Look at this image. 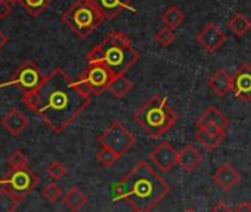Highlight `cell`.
Segmentation results:
<instances>
[{
  "label": "cell",
  "instance_id": "obj_1",
  "mask_svg": "<svg viewBox=\"0 0 251 212\" xmlns=\"http://www.w3.org/2000/svg\"><path fill=\"white\" fill-rule=\"evenodd\" d=\"M92 102V93L61 67L45 76L39 88L36 115L55 132L62 134Z\"/></svg>",
  "mask_w": 251,
  "mask_h": 212
},
{
  "label": "cell",
  "instance_id": "obj_2",
  "mask_svg": "<svg viewBox=\"0 0 251 212\" xmlns=\"http://www.w3.org/2000/svg\"><path fill=\"white\" fill-rule=\"evenodd\" d=\"M114 193L115 200H126L135 212H151L172 193V187L148 162L141 160L114 185Z\"/></svg>",
  "mask_w": 251,
  "mask_h": 212
},
{
  "label": "cell",
  "instance_id": "obj_3",
  "mask_svg": "<svg viewBox=\"0 0 251 212\" xmlns=\"http://www.w3.org/2000/svg\"><path fill=\"white\" fill-rule=\"evenodd\" d=\"M87 60L89 64L102 62L115 76H121L139 61V54L132 46V40L127 34L121 31H111L87 54Z\"/></svg>",
  "mask_w": 251,
  "mask_h": 212
},
{
  "label": "cell",
  "instance_id": "obj_4",
  "mask_svg": "<svg viewBox=\"0 0 251 212\" xmlns=\"http://www.w3.org/2000/svg\"><path fill=\"white\" fill-rule=\"evenodd\" d=\"M133 118L135 122L152 138L166 135L179 119L169 105V98L160 95H152Z\"/></svg>",
  "mask_w": 251,
  "mask_h": 212
},
{
  "label": "cell",
  "instance_id": "obj_5",
  "mask_svg": "<svg viewBox=\"0 0 251 212\" xmlns=\"http://www.w3.org/2000/svg\"><path fill=\"white\" fill-rule=\"evenodd\" d=\"M102 21L103 17L90 0H77L62 15V23L81 40L87 39Z\"/></svg>",
  "mask_w": 251,
  "mask_h": 212
},
{
  "label": "cell",
  "instance_id": "obj_6",
  "mask_svg": "<svg viewBox=\"0 0 251 212\" xmlns=\"http://www.w3.org/2000/svg\"><path fill=\"white\" fill-rule=\"evenodd\" d=\"M98 143L100 147H106L123 157L129 150H132V147H135L138 138L123 123L114 122L98 137Z\"/></svg>",
  "mask_w": 251,
  "mask_h": 212
},
{
  "label": "cell",
  "instance_id": "obj_7",
  "mask_svg": "<svg viewBox=\"0 0 251 212\" xmlns=\"http://www.w3.org/2000/svg\"><path fill=\"white\" fill-rule=\"evenodd\" d=\"M115 74L102 62L89 64V67L84 68V71L80 73L77 82L89 91L92 95L100 96L105 91L109 89V85Z\"/></svg>",
  "mask_w": 251,
  "mask_h": 212
},
{
  "label": "cell",
  "instance_id": "obj_8",
  "mask_svg": "<svg viewBox=\"0 0 251 212\" xmlns=\"http://www.w3.org/2000/svg\"><path fill=\"white\" fill-rule=\"evenodd\" d=\"M39 184V178L30 169L12 171L3 180H0V185L15 194L20 200H24Z\"/></svg>",
  "mask_w": 251,
  "mask_h": 212
},
{
  "label": "cell",
  "instance_id": "obj_9",
  "mask_svg": "<svg viewBox=\"0 0 251 212\" xmlns=\"http://www.w3.org/2000/svg\"><path fill=\"white\" fill-rule=\"evenodd\" d=\"M45 76L42 73V70L33 62V61H25L12 76V79L9 82H5L3 85H0V88L3 86H20L24 93L25 92H31L40 88V85L43 83Z\"/></svg>",
  "mask_w": 251,
  "mask_h": 212
},
{
  "label": "cell",
  "instance_id": "obj_10",
  "mask_svg": "<svg viewBox=\"0 0 251 212\" xmlns=\"http://www.w3.org/2000/svg\"><path fill=\"white\" fill-rule=\"evenodd\" d=\"M177 157H179V151H176V149L167 141L161 143L150 154V160L152 162V165L157 166L164 174L173 171V168L177 165Z\"/></svg>",
  "mask_w": 251,
  "mask_h": 212
},
{
  "label": "cell",
  "instance_id": "obj_11",
  "mask_svg": "<svg viewBox=\"0 0 251 212\" xmlns=\"http://www.w3.org/2000/svg\"><path fill=\"white\" fill-rule=\"evenodd\" d=\"M197 42L208 52L214 54L217 52L223 43L226 42V34L222 31V29L213 23L207 24L198 34H197Z\"/></svg>",
  "mask_w": 251,
  "mask_h": 212
},
{
  "label": "cell",
  "instance_id": "obj_12",
  "mask_svg": "<svg viewBox=\"0 0 251 212\" xmlns=\"http://www.w3.org/2000/svg\"><path fill=\"white\" fill-rule=\"evenodd\" d=\"M233 86L232 92L242 101H251V65L242 64L232 76Z\"/></svg>",
  "mask_w": 251,
  "mask_h": 212
},
{
  "label": "cell",
  "instance_id": "obj_13",
  "mask_svg": "<svg viewBox=\"0 0 251 212\" xmlns=\"http://www.w3.org/2000/svg\"><path fill=\"white\" fill-rule=\"evenodd\" d=\"M100 12L103 20L112 21L124 11H136L132 6V0H90Z\"/></svg>",
  "mask_w": 251,
  "mask_h": 212
},
{
  "label": "cell",
  "instance_id": "obj_14",
  "mask_svg": "<svg viewBox=\"0 0 251 212\" xmlns=\"http://www.w3.org/2000/svg\"><path fill=\"white\" fill-rule=\"evenodd\" d=\"M211 178L213 182L222 191H230L241 181V174L230 163H223L217 168V171L213 174Z\"/></svg>",
  "mask_w": 251,
  "mask_h": 212
},
{
  "label": "cell",
  "instance_id": "obj_15",
  "mask_svg": "<svg viewBox=\"0 0 251 212\" xmlns=\"http://www.w3.org/2000/svg\"><path fill=\"white\" fill-rule=\"evenodd\" d=\"M201 162H202V154L194 144H188L179 151L177 165L185 172H194L201 165Z\"/></svg>",
  "mask_w": 251,
  "mask_h": 212
},
{
  "label": "cell",
  "instance_id": "obj_16",
  "mask_svg": "<svg viewBox=\"0 0 251 212\" xmlns=\"http://www.w3.org/2000/svg\"><path fill=\"white\" fill-rule=\"evenodd\" d=\"M208 86L210 89L219 96V98H223L226 96L230 91H232V86H233V79L232 76L223 70V68H219L208 80Z\"/></svg>",
  "mask_w": 251,
  "mask_h": 212
},
{
  "label": "cell",
  "instance_id": "obj_17",
  "mask_svg": "<svg viewBox=\"0 0 251 212\" xmlns=\"http://www.w3.org/2000/svg\"><path fill=\"white\" fill-rule=\"evenodd\" d=\"M2 125L11 135L17 137L28 126V119L18 109H14L2 119Z\"/></svg>",
  "mask_w": 251,
  "mask_h": 212
},
{
  "label": "cell",
  "instance_id": "obj_18",
  "mask_svg": "<svg viewBox=\"0 0 251 212\" xmlns=\"http://www.w3.org/2000/svg\"><path fill=\"white\" fill-rule=\"evenodd\" d=\"M197 123H210V125H214L216 128H219L220 131L226 132L230 121L217 107H214V105H210V107L197 119Z\"/></svg>",
  "mask_w": 251,
  "mask_h": 212
},
{
  "label": "cell",
  "instance_id": "obj_19",
  "mask_svg": "<svg viewBox=\"0 0 251 212\" xmlns=\"http://www.w3.org/2000/svg\"><path fill=\"white\" fill-rule=\"evenodd\" d=\"M87 196L83 190L78 187H73L68 190V193L64 196V203L71 212H78L87 205Z\"/></svg>",
  "mask_w": 251,
  "mask_h": 212
},
{
  "label": "cell",
  "instance_id": "obj_20",
  "mask_svg": "<svg viewBox=\"0 0 251 212\" xmlns=\"http://www.w3.org/2000/svg\"><path fill=\"white\" fill-rule=\"evenodd\" d=\"M227 27L230 29V31L236 36V37H244L250 30H251V21L250 18H247L244 14L238 12L235 15L230 17L229 23H227Z\"/></svg>",
  "mask_w": 251,
  "mask_h": 212
},
{
  "label": "cell",
  "instance_id": "obj_21",
  "mask_svg": "<svg viewBox=\"0 0 251 212\" xmlns=\"http://www.w3.org/2000/svg\"><path fill=\"white\" fill-rule=\"evenodd\" d=\"M133 88V83L126 77V74L121 76H115L109 85V92L115 96V98H123L124 95H127Z\"/></svg>",
  "mask_w": 251,
  "mask_h": 212
},
{
  "label": "cell",
  "instance_id": "obj_22",
  "mask_svg": "<svg viewBox=\"0 0 251 212\" xmlns=\"http://www.w3.org/2000/svg\"><path fill=\"white\" fill-rule=\"evenodd\" d=\"M195 138L198 140V143H201L208 151H213L216 150L226 138V134H219V135H214V134H208L202 129H198L195 132Z\"/></svg>",
  "mask_w": 251,
  "mask_h": 212
},
{
  "label": "cell",
  "instance_id": "obj_23",
  "mask_svg": "<svg viewBox=\"0 0 251 212\" xmlns=\"http://www.w3.org/2000/svg\"><path fill=\"white\" fill-rule=\"evenodd\" d=\"M53 0H20V3L24 6L25 12L30 17H40L50 5H52Z\"/></svg>",
  "mask_w": 251,
  "mask_h": 212
},
{
  "label": "cell",
  "instance_id": "obj_24",
  "mask_svg": "<svg viewBox=\"0 0 251 212\" xmlns=\"http://www.w3.org/2000/svg\"><path fill=\"white\" fill-rule=\"evenodd\" d=\"M185 21V14L177 8V6H170L164 11L163 14V23L166 27L175 30V29H179Z\"/></svg>",
  "mask_w": 251,
  "mask_h": 212
},
{
  "label": "cell",
  "instance_id": "obj_25",
  "mask_svg": "<svg viewBox=\"0 0 251 212\" xmlns=\"http://www.w3.org/2000/svg\"><path fill=\"white\" fill-rule=\"evenodd\" d=\"M21 200L9 190H0V212H15Z\"/></svg>",
  "mask_w": 251,
  "mask_h": 212
},
{
  "label": "cell",
  "instance_id": "obj_26",
  "mask_svg": "<svg viewBox=\"0 0 251 212\" xmlns=\"http://www.w3.org/2000/svg\"><path fill=\"white\" fill-rule=\"evenodd\" d=\"M8 163L12 171L28 169V157L21 150H15L14 153H11V156L8 157Z\"/></svg>",
  "mask_w": 251,
  "mask_h": 212
},
{
  "label": "cell",
  "instance_id": "obj_27",
  "mask_svg": "<svg viewBox=\"0 0 251 212\" xmlns=\"http://www.w3.org/2000/svg\"><path fill=\"white\" fill-rule=\"evenodd\" d=\"M118 159H120V156H118L117 153H114L112 150L106 149V147H100V150L96 153V160H98L102 166H105V168L112 166Z\"/></svg>",
  "mask_w": 251,
  "mask_h": 212
},
{
  "label": "cell",
  "instance_id": "obj_28",
  "mask_svg": "<svg viewBox=\"0 0 251 212\" xmlns=\"http://www.w3.org/2000/svg\"><path fill=\"white\" fill-rule=\"evenodd\" d=\"M42 196H43L48 202L55 203V202H58V200L61 199V196H62V188H61V187L53 181V182L48 184V185L43 188Z\"/></svg>",
  "mask_w": 251,
  "mask_h": 212
},
{
  "label": "cell",
  "instance_id": "obj_29",
  "mask_svg": "<svg viewBox=\"0 0 251 212\" xmlns=\"http://www.w3.org/2000/svg\"><path fill=\"white\" fill-rule=\"evenodd\" d=\"M155 40H157V43L161 45L163 48H169V46L176 40L175 30H172V29H169V27L161 29V30L155 34Z\"/></svg>",
  "mask_w": 251,
  "mask_h": 212
},
{
  "label": "cell",
  "instance_id": "obj_30",
  "mask_svg": "<svg viewBox=\"0 0 251 212\" xmlns=\"http://www.w3.org/2000/svg\"><path fill=\"white\" fill-rule=\"evenodd\" d=\"M48 174H49V177H50L53 181H58V180H61V178H64V177L67 175V168H65L61 162L55 160V162H52V163L48 166Z\"/></svg>",
  "mask_w": 251,
  "mask_h": 212
},
{
  "label": "cell",
  "instance_id": "obj_31",
  "mask_svg": "<svg viewBox=\"0 0 251 212\" xmlns=\"http://www.w3.org/2000/svg\"><path fill=\"white\" fill-rule=\"evenodd\" d=\"M12 8L11 3H8L6 0H0V20H5L11 15Z\"/></svg>",
  "mask_w": 251,
  "mask_h": 212
},
{
  "label": "cell",
  "instance_id": "obj_32",
  "mask_svg": "<svg viewBox=\"0 0 251 212\" xmlns=\"http://www.w3.org/2000/svg\"><path fill=\"white\" fill-rule=\"evenodd\" d=\"M210 212H235V211L230 209L225 202H219L213 209H210Z\"/></svg>",
  "mask_w": 251,
  "mask_h": 212
},
{
  "label": "cell",
  "instance_id": "obj_33",
  "mask_svg": "<svg viewBox=\"0 0 251 212\" xmlns=\"http://www.w3.org/2000/svg\"><path fill=\"white\" fill-rule=\"evenodd\" d=\"M235 212H251V203L250 202H242L235 208Z\"/></svg>",
  "mask_w": 251,
  "mask_h": 212
},
{
  "label": "cell",
  "instance_id": "obj_34",
  "mask_svg": "<svg viewBox=\"0 0 251 212\" xmlns=\"http://www.w3.org/2000/svg\"><path fill=\"white\" fill-rule=\"evenodd\" d=\"M8 42H9V37L2 30H0V49H3L8 45Z\"/></svg>",
  "mask_w": 251,
  "mask_h": 212
},
{
  "label": "cell",
  "instance_id": "obj_35",
  "mask_svg": "<svg viewBox=\"0 0 251 212\" xmlns=\"http://www.w3.org/2000/svg\"><path fill=\"white\" fill-rule=\"evenodd\" d=\"M8 3H11V5H14V3H17V2H20V0H6Z\"/></svg>",
  "mask_w": 251,
  "mask_h": 212
},
{
  "label": "cell",
  "instance_id": "obj_36",
  "mask_svg": "<svg viewBox=\"0 0 251 212\" xmlns=\"http://www.w3.org/2000/svg\"><path fill=\"white\" fill-rule=\"evenodd\" d=\"M183 212H197V211L195 209H185Z\"/></svg>",
  "mask_w": 251,
  "mask_h": 212
},
{
  "label": "cell",
  "instance_id": "obj_37",
  "mask_svg": "<svg viewBox=\"0 0 251 212\" xmlns=\"http://www.w3.org/2000/svg\"><path fill=\"white\" fill-rule=\"evenodd\" d=\"M133 212H135V211H133Z\"/></svg>",
  "mask_w": 251,
  "mask_h": 212
}]
</instances>
